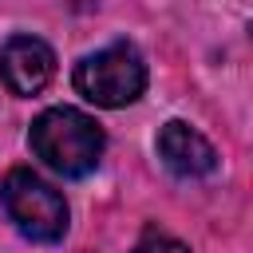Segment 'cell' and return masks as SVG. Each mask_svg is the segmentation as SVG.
Returning a JSON list of instances; mask_svg holds the SVG:
<instances>
[{
    "instance_id": "1",
    "label": "cell",
    "mask_w": 253,
    "mask_h": 253,
    "mask_svg": "<svg viewBox=\"0 0 253 253\" xmlns=\"http://www.w3.org/2000/svg\"><path fill=\"white\" fill-rule=\"evenodd\" d=\"M28 142H32V150H36V158H40L47 170L63 174V178H83V174H91V170L99 166V158H103V146H107L103 126H99L91 115L75 111V107H47V111L32 123Z\"/></svg>"
},
{
    "instance_id": "2",
    "label": "cell",
    "mask_w": 253,
    "mask_h": 253,
    "mask_svg": "<svg viewBox=\"0 0 253 253\" xmlns=\"http://www.w3.org/2000/svg\"><path fill=\"white\" fill-rule=\"evenodd\" d=\"M0 202H4L8 217H12V225L32 241H59L67 233V217L71 213H67L63 194L51 182H43L40 174L24 170V166L4 174Z\"/></svg>"
},
{
    "instance_id": "3",
    "label": "cell",
    "mask_w": 253,
    "mask_h": 253,
    "mask_svg": "<svg viewBox=\"0 0 253 253\" xmlns=\"http://www.w3.org/2000/svg\"><path fill=\"white\" fill-rule=\"evenodd\" d=\"M75 91L95 107H126L146 91V63L130 43H111L75 63Z\"/></svg>"
},
{
    "instance_id": "4",
    "label": "cell",
    "mask_w": 253,
    "mask_h": 253,
    "mask_svg": "<svg viewBox=\"0 0 253 253\" xmlns=\"http://www.w3.org/2000/svg\"><path fill=\"white\" fill-rule=\"evenodd\" d=\"M55 75V51L36 36H12L0 47V79L12 95H40Z\"/></svg>"
},
{
    "instance_id": "5",
    "label": "cell",
    "mask_w": 253,
    "mask_h": 253,
    "mask_svg": "<svg viewBox=\"0 0 253 253\" xmlns=\"http://www.w3.org/2000/svg\"><path fill=\"white\" fill-rule=\"evenodd\" d=\"M158 158L166 162L170 174L178 178H206L217 170V150L186 123H166L158 130Z\"/></svg>"
},
{
    "instance_id": "6",
    "label": "cell",
    "mask_w": 253,
    "mask_h": 253,
    "mask_svg": "<svg viewBox=\"0 0 253 253\" xmlns=\"http://www.w3.org/2000/svg\"><path fill=\"white\" fill-rule=\"evenodd\" d=\"M134 253H190L178 237H170V233H146L138 245H134Z\"/></svg>"
}]
</instances>
